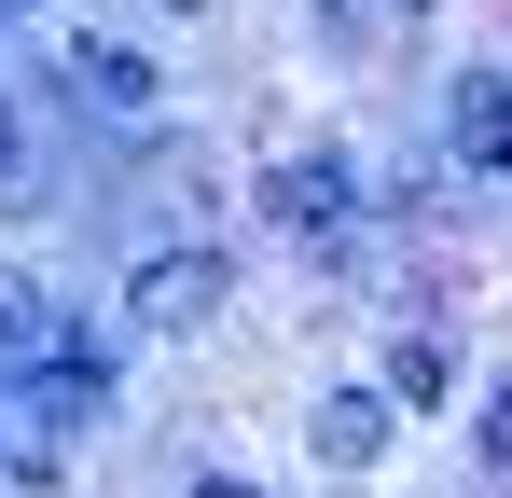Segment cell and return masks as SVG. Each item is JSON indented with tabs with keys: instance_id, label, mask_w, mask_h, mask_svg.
I'll return each mask as SVG.
<instances>
[{
	"instance_id": "obj_1",
	"label": "cell",
	"mask_w": 512,
	"mask_h": 498,
	"mask_svg": "<svg viewBox=\"0 0 512 498\" xmlns=\"http://www.w3.org/2000/svg\"><path fill=\"white\" fill-rule=\"evenodd\" d=\"M222 305V263L208 249H167V263H139V332H194Z\"/></svg>"
},
{
	"instance_id": "obj_3",
	"label": "cell",
	"mask_w": 512,
	"mask_h": 498,
	"mask_svg": "<svg viewBox=\"0 0 512 498\" xmlns=\"http://www.w3.org/2000/svg\"><path fill=\"white\" fill-rule=\"evenodd\" d=\"M457 153H471V166H512V83L499 70H457Z\"/></svg>"
},
{
	"instance_id": "obj_6",
	"label": "cell",
	"mask_w": 512,
	"mask_h": 498,
	"mask_svg": "<svg viewBox=\"0 0 512 498\" xmlns=\"http://www.w3.org/2000/svg\"><path fill=\"white\" fill-rule=\"evenodd\" d=\"M374 443H388V402H319V457H346V471H360Z\"/></svg>"
},
{
	"instance_id": "obj_2",
	"label": "cell",
	"mask_w": 512,
	"mask_h": 498,
	"mask_svg": "<svg viewBox=\"0 0 512 498\" xmlns=\"http://www.w3.org/2000/svg\"><path fill=\"white\" fill-rule=\"evenodd\" d=\"M263 208H277V236H346V180L333 166H277Z\"/></svg>"
},
{
	"instance_id": "obj_8",
	"label": "cell",
	"mask_w": 512,
	"mask_h": 498,
	"mask_svg": "<svg viewBox=\"0 0 512 498\" xmlns=\"http://www.w3.org/2000/svg\"><path fill=\"white\" fill-rule=\"evenodd\" d=\"M485 457H499V471H512V388H499V402H485Z\"/></svg>"
},
{
	"instance_id": "obj_4",
	"label": "cell",
	"mask_w": 512,
	"mask_h": 498,
	"mask_svg": "<svg viewBox=\"0 0 512 498\" xmlns=\"http://www.w3.org/2000/svg\"><path fill=\"white\" fill-rule=\"evenodd\" d=\"M56 346H70V332H56V305H42L28 277H0V360H28V374H42Z\"/></svg>"
},
{
	"instance_id": "obj_9",
	"label": "cell",
	"mask_w": 512,
	"mask_h": 498,
	"mask_svg": "<svg viewBox=\"0 0 512 498\" xmlns=\"http://www.w3.org/2000/svg\"><path fill=\"white\" fill-rule=\"evenodd\" d=\"M374 14H416V0H374Z\"/></svg>"
},
{
	"instance_id": "obj_7",
	"label": "cell",
	"mask_w": 512,
	"mask_h": 498,
	"mask_svg": "<svg viewBox=\"0 0 512 498\" xmlns=\"http://www.w3.org/2000/svg\"><path fill=\"white\" fill-rule=\"evenodd\" d=\"M0 194H28V125H14V97H0Z\"/></svg>"
},
{
	"instance_id": "obj_5",
	"label": "cell",
	"mask_w": 512,
	"mask_h": 498,
	"mask_svg": "<svg viewBox=\"0 0 512 498\" xmlns=\"http://www.w3.org/2000/svg\"><path fill=\"white\" fill-rule=\"evenodd\" d=\"M70 70H84L111 111H153V97H167V83H153V56H125V42H70Z\"/></svg>"
}]
</instances>
